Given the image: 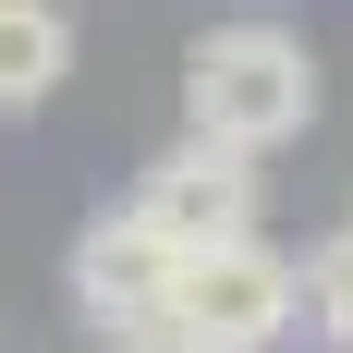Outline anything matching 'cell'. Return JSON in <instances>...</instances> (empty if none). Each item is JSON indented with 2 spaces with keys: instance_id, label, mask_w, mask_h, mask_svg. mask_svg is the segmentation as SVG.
<instances>
[{
  "instance_id": "6da1fadb",
  "label": "cell",
  "mask_w": 353,
  "mask_h": 353,
  "mask_svg": "<svg viewBox=\"0 0 353 353\" xmlns=\"http://www.w3.org/2000/svg\"><path fill=\"white\" fill-rule=\"evenodd\" d=\"M183 122H195V146L268 159V146H292L317 122V61L281 25H219L183 49Z\"/></svg>"
},
{
  "instance_id": "7a4b0ae2",
  "label": "cell",
  "mask_w": 353,
  "mask_h": 353,
  "mask_svg": "<svg viewBox=\"0 0 353 353\" xmlns=\"http://www.w3.org/2000/svg\"><path fill=\"white\" fill-rule=\"evenodd\" d=\"M292 256H268L256 232H219V244H171V281H159V341L171 353H281L292 341Z\"/></svg>"
},
{
  "instance_id": "3957f363",
  "label": "cell",
  "mask_w": 353,
  "mask_h": 353,
  "mask_svg": "<svg viewBox=\"0 0 353 353\" xmlns=\"http://www.w3.org/2000/svg\"><path fill=\"white\" fill-rule=\"evenodd\" d=\"M122 219H146L159 244H219V232H256V159H232V146H195V134H183L171 159L122 195Z\"/></svg>"
},
{
  "instance_id": "277c9868",
  "label": "cell",
  "mask_w": 353,
  "mask_h": 353,
  "mask_svg": "<svg viewBox=\"0 0 353 353\" xmlns=\"http://www.w3.org/2000/svg\"><path fill=\"white\" fill-rule=\"evenodd\" d=\"M159 281H171V244H159L146 219H122V208L73 244V305H85L110 341H134V329L159 317Z\"/></svg>"
},
{
  "instance_id": "5b68a950",
  "label": "cell",
  "mask_w": 353,
  "mask_h": 353,
  "mask_svg": "<svg viewBox=\"0 0 353 353\" xmlns=\"http://www.w3.org/2000/svg\"><path fill=\"white\" fill-rule=\"evenodd\" d=\"M61 73H73V12L61 0H0V110L61 98Z\"/></svg>"
},
{
  "instance_id": "8992f818",
  "label": "cell",
  "mask_w": 353,
  "mask_h": 353,
  "mask_svg": "<svg viewBox=\"0 0 353 353\" xmlns=\"http://www.w3.org/2000/svg\"><path fill=\"white\" fill-rule=\"evenodd\" d=\"M292 305H305V317H317L329 341L353 353V232H329V244L305 256V268H292Z\"/></svg>"
},
{
  "instance_id": "52a82bcc",
  "label": "cell",
  "mask_w": 353,
  "mask_h": 353,
  "mask_svg": "<svg viewBox=\"0 0 353 353\" xmlns=\"http://www.w3.org/2000/svg\"><path fill=\"white\" fill-rule=\"evenodd\" d=\"M110 353H171V341H159V329H134V341H110Z\"/></svg>"
}]
</instances>
